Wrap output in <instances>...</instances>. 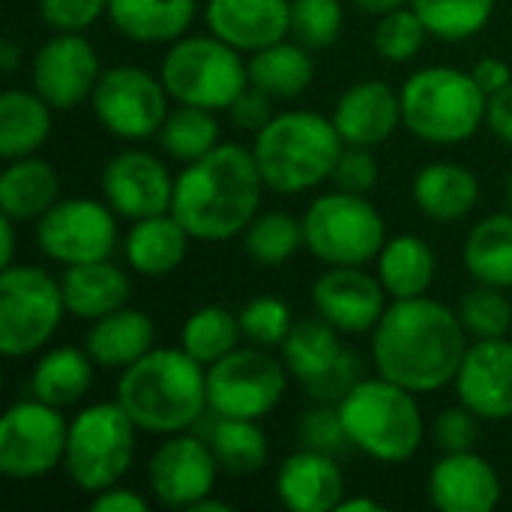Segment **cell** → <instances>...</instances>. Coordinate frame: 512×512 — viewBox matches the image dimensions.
Instances as JSON below:
<instances>
[{
	"label": "cell",
	"mask_w": 512,
	"mask_h": 512,
	"mask_svg": "<svg viewBox=\"0 0 512 512\" xmlns=\"http://www.w3.org/2000/svg\"><path fill=\"white\" fill-rule=\"evenodd\" d=\"M465 351L462 318L426 297L396 300L372 339L381 378L411 393H432L450 384L459 375Z\"/></svg>",
	"instance_id": "1"
},
{
	"label": "cell",
	"mask_w": 512,
	"mask_h": 512,
	"mask_svg": "<svg viewBox=\"0 0 512 512\" xmlns=\"http://www.w3.org/2000/svg\"><path fill=\"white\" fill-rule=\"evenodd\" d=\"M261 186L252 150L216 144L177 177L171 213L195 240H228L255 219Z\"/></svg>",
	"instance_id": "2"
},
{
	"label": "cell",
	"mask_w": 512,
	"mask_h": 512,
	"mask_svg": "<svg viewBox=\"0 0 512 512\" xmlns=\"http://www.w3.org/2000/svg\"><path fill=\"white\" fill-rule=\"evenodd\" d=\"M189 351H147L117 381V402L132 423L153 435H177L207 408V372Z\"/></svg>",
	"instance_id": "3"
},
{
	"label": "cell",
	"mask_w": 512,
	"mask_h": 512,
	"mask_svg": "<svg viewBox=\"0 0 512 512\" xmlns=\"http://www.w3.org/2000/svg\"><path fill=\"white\" fill-rule=\"evenodd\" d=\"M252 153L264 186L294 195L333 177L342 156V135L336 123L321 114L288 111L255 135Z\"/></svg>",
	"instance_id": "4"
},
{
	"label": "cell",
	"mask_w": 512,
	"mask_h": 512,
	"mask_svg": "<svg viewBox=\"0 0 512 512\" xmlns=\"http://www.w3.org/2000/svg\"><path fill=\"white\" fill-rule=\"evenodd\" d=\"M339 414L354 447L378 462H408L423 441V417L411 390L375 378L360 381L342 402Z\"/></svg>",
	"instance_id": "5"
},
{
	"label": "cell",
	"mask_w": 512,
	"mask_h": 512,
	"mask_svg": "<svg viewBox=\"0 0 512 512\" xmlns=\"http://www.w3.org/2000/svg\"><path fill=\"white\" fill-rule=\"evenodd\" d=\"M489 96L474 75L450 66L420 69L402 90V120L432 144H459L480 129Z\"/></svg>",
	"instance_id": "6"
},
{
	"label": "cell",
	"mask_w": 512,
	"mask_h": 512,
	"mask_svg": "<svg viewBox=\"0 0 512 512\" xmlns=\"http://www.w3.org/2000/svg\"><path fill=\"white\" fill-rule=\"evenodd\" d=\"M135 423L120 402H102L81 411L69 426L66 474L84 492H105L120 483L135 453Z\"/></svg>",
	"instance_id": "7"
},
{
	"label": "cell",
	"mask_w": 512,
	"mask_h": 512,
	"mask_svg": "<svg viewBox=\"0 0 512 512\" xmlns=\"http://www.w3.org/2000/svg\"><path fill=\"white\" fill-rule=\"evenodd\" d=\"M246 81L249 69L243 66L237 48L219 36L180 39L162 63V84L180 105L210 111L231 108V102L246 90Z\"/></svg>",
	"instance_id": "8"
},
{
	"label": "cell",
	"mask_w": 512,
	"mask_h": 512,
	"mask_svg": "<svg viewBox=\"0 0 512 512\" xmlns=\"http://www.w3.org/2000/svg\"><path fill=\"white\" fill-rule=\"evenodd\" d=\"M306 246L330 267H360L384 249V219L363 195L318 198L303 219Z\"/></svg>",
	"instance_id": "9"
},
{
	"label": "cell",
	"mask_w": 512,
	"mask_h": 512,
	"mask_svg": "<svg viewBox=\"0 0 512 512\" xmlns=\"http://www.w3.org/2000/svg\"><path fill=\"white\" fill-rule=\"evenodd\" d=\"M66 300L63 288L39 267H3L0 273V351L27 357L57 330Z\"/></svg>",
	"instance_id": "10"
},
{
	"label": "cell",
	"mask_w": 512,
	"mask_h": 512,
	"mask_svg": "<svg viewBox=\"0 0 512 512\" xmlns=\"http://www.w3.org/2000/svg\"><path fill=\"white\" fill-rule=\"evenodd\" d=\"M285 393V369L264 348H234L207 369V408L216 417L258 420Z\"/></svg>",
	"instance_id": "11"
},
{
	"label": "cell",
	"mask_w": 512,
	"mask_h": 512,
	"mask_svg": "<svg viewBox=\"0 0 512 512\" xmlns=\"http://www.w3.org/2000/svg\"><path fill=\"white\" fill-rule=\"evenodd\" d=\"M69 426L48 402H18L0 420V471L33 480L54 471L66 456Z\"/></svg>",
	"instance_id": "12"
},
{
	"label": "cell",
	"mask_w": 512,
	"mask_h": 512,
	"mask_svg": "<svg viewBox=\"0 0 512 512\" xmlns=\"http://www.w3.org/2000/svg\"><path fill=\"white\" fill-rule=\"evenodd\" d=\"M93 108L102 126L120 138H150L168 117V90L162 78L138 66H117L99 75Z\"/></svg>",
	"instance_id": "13"
},
{
	"label": "cell",
	"mask_w": 512,
	"mask_h": 512,
	"mask_svg": "<svg viewBox=\"0 0 512 512\" xmlns=\"http://www.w3.org/2000/svg\"><path fill=\"white\" fill-rule=\"evenodd\" d=\"M36 240L48 258L66 267L90 264L105 261L114 252L117 225L102 204L90 198H69L57 201L45 216H39Z\"/></svg>",
	"instance_id": "14"
},
{
	"label": "cell",
	"mask_w": 512,
	"mask_h": 512,
	"mask_svg": "<svg viewBox=\"0 0 512 512\" xmlns=\"http://www.w3.org/2000/svg\"><path fill=\"white\" fill-rule=\"evenodd\" d=\"M99 81V57L93 45L75 33L48 39L33 57V84L36 93L51 108H75L84 102Z\"/></svg>",
	"instance_id": "15"
},
{
	"label": "cell",
	"mask_w": 512,
	"mask_h": 512,
	"mask_svg": "<svg viewBox=\"0 0 512 512\" xmlns=\"http://www.w3.org/2000/svg\"><path fill=\"white\" fill-rule=\"evenodd\" d=\"M216 456L210 444L177 435L165 441L150 459V486L159 504L189 510L195 501L207 498L216 483Z\"/></svg>",
	"instance_id": "16"
},
{
	"label": "cell",
	"mask_w": 512,
	"mask_h": 512,
	"mask_svg": "<svg viewBox=\"0 0 512 512\" xmlns=\"http://www.w3.org/2000/svg\"><path fill=\"white\" fill-rule=\"evenodd\" d=\"M102 192L120 216L135 222L168 213L174 204V183L165 165L138 150H126L105 165Z\"/></svg>",
	"instance_id": "17"
},
{
	"label": "cell",
	"mask_w": 512,
	"mask_h": 512,
	"mask_svg": "<svg viewBox=\"0 0 512 512\" xmlns=\"http://www.w3.org/2000/svg\"><path fill=\"white\" fill-rule=\"evenodd\" d=\"M456 390L465 408L480 420H510L512 417V342L477 339L465 351L456 375Z\"/></svg>",
	"instance_id": "18"
},
{
	"label": "cell",
	"mask_w": 512,
	"mask_h": 512,
	"mask_svg": "<svg viewBox=\"0 0 512 512\" xmlns=\"http://www.w3.org/2000/svg\"><path fill=\"white\" fill-rule=\"evenodd\" d=\"M384 285L375 282L360 267H333L324 273L315 288L312 300L324 321L345 333H366L378 327L384 318Z\"/></svg>",
	"instance_id": "19"
},
{
	"label": "cell",
	"mask_w": 512,
	"mask_h": 512,
	"mask_svg": "<svg viewBox=\"0 0 512 512\" xmlns=\"http://www.w3.org/2000/svg\"><path fill=\"white\" fill-rule=\"evenodd\" d=\"M207 24L213 36L237 51H261L282 42L291 27L288 0H210Z\"/></svg>",
	"instance_id": "20"
},
{
	"label": "cell",
	"mask_w": 512,
	"mask_h": 512,
	"mask_svg": "<svg viewBox=\"0 0 512 512\" xmlns=\"http://www.w3.org/2000/svg\"><path fill=\"white\" fill-rule=\"evenodd\" d=\"M429 498L441 512H492L501 501V480L483 456L447 453L429 477Z\"/></svg>",
	"instance_id": "21"
},
{
	"label": "cell",
	"mask_w": 512,
	"mask_h": 512,
	"mask_svg": "<svg viewBox=\"0 0 512 512\" xmlns=\"http://www.w3.org/2000/svg\"><path fill=\"white\" fill-rule=\"evenodd\" d=\"M276 495L294 512H330L345 495L342 471L327 453L300 450L276 474Z\"/></svg>",
	"instance_id": "22"
},
{
	"label": "cell",
	"mask_w": 512,
	"mask_h": 512,
	"mask_svg": "<svg viewBox=\"0 0 512 512\" xmlns=\"http://www.w3.org/2000/svg\"><path fill=\"white\" fill-rule=\"evenodd\" d=\"M402 120V96L384 81H360L336 105V129L342 141L357 147H375L393 135Z\"/></svg>",
	"instance_id": "23"
},
{
	"label": "cell",
	"mask_w": 512,
	"mask_h": 512,
	"mask_svg": "<svg viewBox=\"0 0 512 512\" xmlns=\"http://www.w3.org/2000/svg\"><path fill=\"white\" fill-rule=\"evenodd\" d=\"M60 288H63L66 309L87 321H99L123 309L129 300V279L120 267L108 264V258L90 264H72L60 279Z\"/></svg>",
	"instance_id": "24"
},
{
	"label": "cell",
	"mask_w": 512,
	"mask_h": 512,
	"mask_svg": "<svg viewBox=\"0 0 512 512\" xmlns=\"http://www.w3.org/2000/svg\"><path fill=\"white\" fill-rule=\"evenodd\" d=\"M153 321L135 309H117L99 318L87 333V354L105 369H126L153 351Z\"/></svg>",
	"instance_id": "25"
},
{
	"label": "cell",
	"mask_w": 512,
	"mask_h": 512,
	"mask_svg": "<svg viewBox=\"0 0 512 512\" xmlns=\"http://www.w3.org/2000/svg\"><path fill=\"white\" fill-rule=\"evenodd\" d=\"M417 207L438 222L462 219L474 210L480 198L477 177L456 162H432L414 180Z\"/></svg>",
	"instance_id": "26"
},
{
	"label": "cell",
	"mask_w": 512,
	"mask_h": 512,
	"mask_svg": "<svg viewBox=\"0 0 512 512\" xmlns=\"http://www.w3.org/2000/svg\"><path fill=\"white\" fill-rule=\"evenodd\" d=\"M189 231L174 213L138 219L126 237V258L144 276H165L186 258Z\"/></svg>",
	"instance_id": "27"
},
{
	"label": "cell",
	"mask_w": 512,
	"mask_h": 512,
	"mask_svg": "<svg viewBox=\"0 0 512 512\" xmlns=\"http://www.w3.org/2000/svg\"><path fill=\"white\" fill-rule=\"evenodd\" d=\"M108 15L135 42H168L192 24L195 0H108Z\"/></svg>",
	"instance_id": "28"
},
{
	"label": "cell",
	"mask_w": 512,
	"mask_h": 512,
	"mask_svg": "<svg viewBox=\"0 0 512 512\" xmlns=\"http://www.w3.org/2000/svg\"><path fill=\"white\" fill-rule=\"evenodd\" d=\"M57 174L42 159H12L0 177V210L9 219H39L57 204Z\"/></svg>",
	"instance_id": "29"
},
{
	"label": "cell",
	"mask_w": 512,
	"mask_h": 512,
	"mask_svg": "<svg viewBox=\"0 0 512 512\" xmlns=\"http://www.w3.org/2000/svg\"><path fill=\"white\" fill-rule=\"evenodd\" d=\"M249 81L252 87L270 93L273 99H294L300 96L315 75V63L300 42H273L261 51H252L249 60Z\"/></svg>",
	"instance_id": "30"
},
{
	"label": "cell",
	"mask_w": 512,
	"mask_h": 512,
	"mask_svg": "<svg viewBox=\"0 0 512 512\" xmlns=\"http://www.w3.org/2000/svg\"><path fill=\"white\" fill-rule=\"evenodd\" d=\"M51 105L36 93L6 90L0 96V156L21 159L39 150L51 132Z\"/></svg>",
	"instance_id": "31"
},
{
	"label": "cell",
	"mask_w": 512,
	"mask_h": 512,
	"mask_svg": "<svg viewBox=\"0 0 512 512\" xmlns=\"http://www.w3.org/2000/svg\"><path fill=\"white\" fill-rule=\"evenodd\" d=\"M378 273H381V285L396 300L423 297L435 279V255L429 243L420 237H411V234L396 237L381 249Z\"/></svg>",
	"instance_id": "32"
},
{
	"label": "cell",
	"mask_w": 512,
	"mask_h": 512,
	"mask_svg": "<svg viewBox=\"0 0 512 512\" xmlns=\"http://www.w3.org/2000/svg\"><path fill=\"white\" fill-rule=\"evenodd\" d=\"M465 267L483 285L512 288V213H495L468 234Z\"/></svg>",
	"instance_id": "33"
},
{
	"label": "cell",
	"mask_w": 512,
	"mask_h": 512,
	"mask_svg": "<svg viewBox=\"0 0 512 512\" xmlns=\"http://www.w3.org/2000/svg\"><path fill=\"white\" fill-rule=\"evenodd\" d=\"M93 357L75 348L48 351L33 369V396L54 408L75 405L93 384Z\"/></svg>",
	"instance_id": "34"
},
{
	"label": "cell",
	"mask_w": 512,
	"mask_h": 512,
	"mask_svg": "<svg viewBox=\"0 0 512 512\" xmlns=\"http://www.w3.org/2000/svg\"><path fill=\"white\" fill-rule=\"evenodd\" d=\"M342 351L345 348L336 336V327L324 318L321 321L303 318V321L291 324V333L282 342L285 363L300 384L321 378L327 369H333L339 363Z\"/></svg>",
	"instance_id": "35"
},
{
	"label": "cell",
	"mask_w": 512,
	"mask_h": 512,
	"mask_svg": "<svg viewBox=\"0 0 512 512\" xmlns=\"http://www.w3.org/2000/svg\"><path fill=\"white\" fill-rule=\"evenodd\" d=\"M210 450L222 471L228 474H255L267 462V438L255 426V420H237V417H219V423L210 429Z\"/></svg>",
	"instance_id": "36"
},
{
	"label": "cell",
	"mask_w": 512,
	"mask_h": 512,
	"mask_svg": "<svg viewBox=\"0 0 512 512\" xmlns=\"http://www.w3.org/2000/svg\"><path fill=\"white\" fill-rule=\"evenodd\" d=\"M240 333L243 330H240L237 315H231L222 306H207V309H198L183 324L180 342H183V351H189L198 363L213 366L216 360L228 357L237 348Z\"/></svg>",
	"instance_id": "37"
},
{
	"label": "cell",
	"mask_w": 512,
	"mask_h": 512,
	"mask_svg": "<svg viewBox=\"0 0 512 512\" xmlns=\"http://www.w3.org/2000/svg\"><path fill=\"white\" fill-rule=\"evenodd\" d=\"M159 141L162 147L183 162H195L201 156H207L216 141H219V123L210 114V108H198V105H180L177 111H171L159 129Z\"/></svg>",
	"instance_id": "38"
},
{
	"label": "cell",
	"mask_w": 512,
	"mask_h": 512,
	"mask_svg": "<svg viewBox=\"0 0 512 512\" xmlns=\"http://www.w3.org/2000/svg\"><path fill=\"white\" fill-rule=\"evenodd\" d=\"M432 36L447 42L471 39L492 18L495 0H411Z\"/></svg>",
	"instance_id": "39"
},
{
	"label": "cell",
	"mask_w": 512,
	"mask_h": 512,
	"mask_svg": "<svg viewBox=\"0 0 512 512\" xmlns=\"http://www.w3.org/2000/svg\"><path fill=\"white\" fill-rule=\"evenodd\" d=\"M300 243H306L303 222H297L288 213H264L255 216L246 228V252L255 264L276 267L285 264Z\"/></svg>",
	"instance_id": "40"
},
{
	"label": "cell",
	"mask_w": 512,
	"mask_h": 512,
	"mask_svg": "<svg viewBox=\"0 0 512 512\" xmlns=\"http://www.w3.org/2000/svg\"><path fill=\"white\" fill-rule=\"evenodd\" d=\"M462 327L477 336V339H501L507 336L512 324V306L510 300L501 294V288L495 285H483L468 291L462 297V309H459Z\"/></svg>",
	"instance_id": "41"
},
{
	"label": "cell",
	"mask_w": 512,
	"mask_h": 512,
	"mask_svg": "<svg viewBox=\"0 0 512 512\" xmlns=\"http://www.w3.org/2000/svg\"><path fill=\"white\" fill-rule=\"evenodd\" d=\"M429 27L423 24V18L417 15V9H393L387 15H381V24L375 30V48L381 57L393 60V63H405L411 60L423 42H426Z\"/></svg>",
	"instance_id": "42"
},
{
	"label": "cell",
	"mask_w": 512,
	"mask_h": 512,
	"mask_svg": "<svg viewBox=\"0 0 512 512\" xmlns=\"http://www.w3.org/2000/svg\"><path fill=\"white\" fill-rule=\"evenodd\" d=\"M342 27L339 0H291V33L306 48H327Z\"/></svg>",
	"instance_id": "43"
},
{
	"label": "cell",
	"mask_w": 512,
	"mask_h": 512,
	"mask_svg": "<svg viewBox=\"0 0 512 512\" xmlns=\"http://www.w3.org/2000/svg\"><path fill=\"white\" fill-rule=\"evenodd\" d=\"M240 330L258 348L282 345L291 333V309L279 297H258L240 312Z\"/></svg>",
	"instance_id": "44"
},
{
	"label": "cell",
	"mask_w": 512,
	"mask_h": 512,
	"mask_svg": "<svg viewBox=\"0 0 512 512\" xmlns=\"http://www.w3.org/2000/svg\"><path fill=\"white\" fill-rule=\"evenodd\" d=\"M297 438H300L303 450H315V453H327V456H336L351 444L345 423H342V414L333 405H321V408L306 411L300 417Z\"/></svg>",
	"instance_id": "45"
},
{
	"label": "cell",
	"mask_w": 512,
	"mask_h": 512,
	"mask_svg": "<svg viewBox=\"0 0 512 512\" xmlns=\"http://www.w3.org/2000/svg\"><path fill=\"white\" fill-rule=\"evenodd\" d=\"M360 372H363V363L357 360V354L342 351L339 363L333 369H327L321 378L306 381L303 390L309 393V399H315L321 405H339L360 384Z\"/></svg>",
	"instance_id": "46"
},
{
	"label": "cell",
	"mask_w": 512,
	"mask_h": 512,
	"mask_svg": "<svg viewBox=\"0 0 512 512\" xmlns=\"http://www.w3.org/2000/svg\"><path fill=\"white\" fill-rule=\"evenodd\" d=\"M333 180L339 183L342 192L366 195L378 183V162L369 153V147L351 144L348 150H342V156L336 162V171H333Z\"/></svg>",
	"instance_id": "47"
},
{
	"label": "cell",
	"mask_w": 512,
	"mask_h": 512,
	"mask_svg": "<svg viewBox=\"0 0 512 512\" xmlns=\"http://www.w3.org/2000/svg\"><path fill=\"white\" fill-rule=\"evenodd\" d=\"M39 12L51 27L75 33L108 12V0H39Z\"/></svg>",
	"instance_id": "48"
},
{
	"label": "cell",
	"mask_w": 512,
	"mask_h": 512,
	"mask_svg": "<svg viewBox=\"0 0 512 512\" xmlns=\"http://www.w3.org/2000/svg\"><path fill=\"white\" fill-rule=\"evenodd\" d=\"M435 441L444 453H468L477 441V414L471 408H450L435 420Z\"/></svg>",
	"instance_id": "49"
},
{
	"label": "cell",
	"mask_w": 512,
	"mask_h": 512,
	"mask_svg": "<svg viewBox=\"0 0 512 512\" xmlns=\"http://www.w3.org/2000/svg\"><path fill=\"white\" fill-rule=\"evenodd\" d=\"M270 93L252 87V90H243L234 102H231V120L240 126V129H252V132H261L270 120H273V105H270Z\"/></svg>",
	"instance_id": "50"
},
{
	"label": "cell",
	"mask_w": 512,
	"mask_h": 512,
	"mask_svg": "<svg viewBox=\"0 0 512 512\" xmlns=\"http://www.w3.org/2000/svg\"><path fill=\"white\" fill-rule=\"evenodd\" d=\"M486 120H489V126H492V132L498 138H504V141L512 144V84H507L504 90L489 96Z\"/></svg>",
	"instance_id": "51"
},
{
	"label": "cell",
	"mask_w": 512,
	"mask_h": 512,
	"mask_svg": "<svg viewBox=\"0 0 512 512\" xmlns=\"http://www.w3.org/2000/svg\"><path fill=\"white\" fill-rule=\"evenodd\" d=\"M90 510L96 512H147V501L129 489H105L96 495V501L90 504Z\"/></svg>",
	"instance_id": "52"
},
{
	"label": "cell",
	"mask_w": 512,
	"mask_h": 512,
	"mask_svg": "<svg viewBox=\"0 0 512 512\" xmlns=\"http://www.w3.org/2000/svg\"><path fill=\"white\" fill-rule=\"evenodd\" d=\"M471 75L477 78V84L483 87V93H486V96H492V93H498V90H504L507 84H512L510 66H507L504 60H498V57H486V60H480V63L474 66V72H471Z\"/></svg>",
	"instance_id": "53"
},
{
	"label": "cell",
	"mask_w": 512,
	"mask_h": 512,
	"mask_svg": "<svg viewBox=\"0 0 512 512\" xmlns=\"http://www.w3.org/2000/svg\"><path fill=\"white\" fill-rule=\"evenodd\" d=\"M0 234H3L0 267H9V264H12V252H15V231H12V219H9V216L0 219Z\"/></svg>",
	"instance_id": "54"
},
{
	"label": "cell",
	"mask_w": 512,
	"mask_h": 512,
	"mask_svg": "<svg viewBox=\"0 0 512 512\" xmlns=\"http://www.w3.org/2000/svg\"><path fill=\"white\" fill-rule=\"evenodd\" d=\"M351 3H357L363 12H372V15H387V12L405 6V0H351Z\"/></svg>",
	"instance_id": "55"
},
{
	"label": "cell",
	"mask_w": 512,
	"mask_h": 512,
	"mask_svg": "<svg viewBox=\"0 0 512 512\" xmlns=\"http://www.w3.org/2000/svg\"><path fill=\"white\" fill-rule=\"evenodd\" d=\"M339 512H378L381 510V504L378 501H366V498H351V501H339Z\"/></svg>",
	"instance_id": "56"
},
{
	"label": "cell",
	"mask_w": 512,
	"mask_h": 512,
	"mask_svg": "<svg viewBox=\"0 0 512 512\" xmlns=\"http://www.w3.org/2000/svg\"><path fill=\"white\" fill-rule=\"evenodd\" d=\"M15 66H18V48L6 42V45L0 48V69H3V72H15Z\"/></svg>",
	"instance_id": "57"
},
{
	"label": "cell",
	"mask_w": 512,
	"mask_h": 512,
	"mask_svg": "<svg viewBox=\"0 0 512 512\" xmlns=\"http://www.w3.org/2000/svg\"><path fill=\"white\" fill-rule=\"evenodd\" d=\"M189 512H231V507L222 501H213V498H201L189 507Z\"/></svg>",
	"instance_id": "58"
},
{
	"label": "cell",
	"mask_w": 512,
	"mask_h": 512,
	"mask_svg": "<svg viewBox=\"0 0 512 512\" xmlns=\"http://www.w3.org/2000/svg\"><path fill=\"white\" fill-rule=\"evenodd\" d=\"M507 192H510V204H512V174H510V186H507Z\"/></svg>",
	"instance_id": "59"
}]
</instances>
